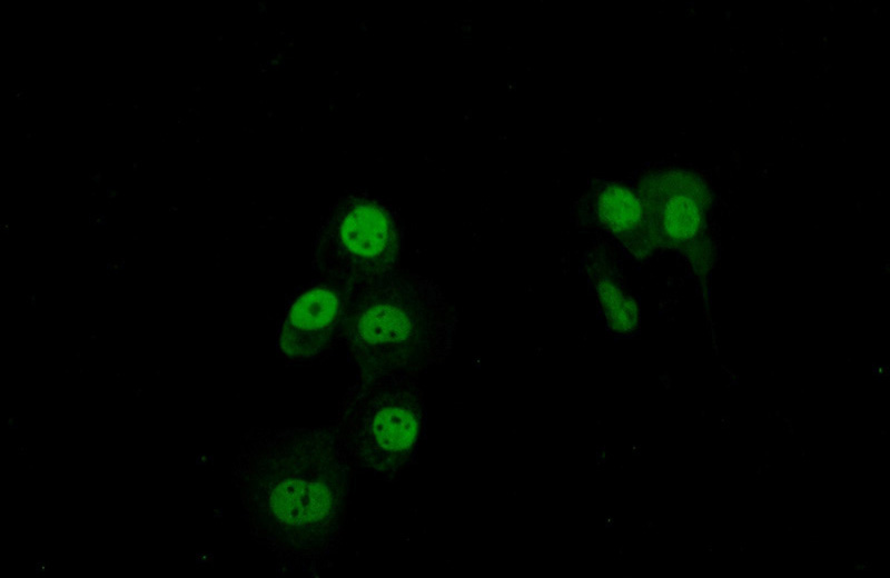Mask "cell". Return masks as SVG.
<instances>
[{
	"mask_svg": "<svg viewBox=\"0 0 890 578\" xmlns=\"http://www.w3.org/2000/svg\"><path fill=\"white\" fill-rule=\"evenodd\" d=\"M355 474L333 423L250 431L235 475L251 535L278 574L314 577L332 566Z\"/></svg>",
	"mask_w": 890,
	"mask_h": 578,
	"instance_id": "cell-1",
	"label": "cell"
},
{
	"mask_svg": "<svg viewBox=\"0 0 890 578\" xmlns=\"http://www.w3.org/2000/svg\"><path fill=\"white\" fill-rule=\"evenodd\" d=\"M455 326L441 288L400 269L349 297L344 343L359 378H417L448 353Z\"/></svg>",
	"mask_w": 890,
	"mask_h": 578,
	"instance_id": "cell-2",
	"label": "cell"
},
{
	"mask_svg": "<svg viewBox=\"0 0 890 578\" xmlns=\"http://www.w3.org/2000/svg\"><path fill=\"white\" fill-rule=\"evenodd\" d=\"M333 426L356 474L397 481L415 462L425 431L417 378L356 377Z\"/></svg>",
	"mask_w": 890,
	"mask_h": 578,
	"instance_id": "cell-3",
	"label": "cell"
},
{
	"mask_svg": "<svg viewBox=\"0 0 890 578\" xmlns=\"http://www.w3.org/2000/svg\"><path fill=\"white\" fill-rule=\"evenodd\" d=\"M403 229L397 213L364 191L337 200L317 229L312 268L349 297L399 271Z\"/></svg>",
	"mask_w": 890,
	"mask_h": 578,
	"instance_id": "cell-4",
	"label": "cell"
},
{
	"mask_svg": "<svg viewBox=\"0 0 890 578\" xmlns=\"http://www.w3.org/2000/svg\"><path fill=\"white\" fill-rule=\"evenodd\" d=\"M349 295L317 277L289 298L278 322L276 349L286 366H309L344 342Z\"/></svg>",
	"mask_w": 890,
	"mask_h": 578,
	"instance_id": "cell-5",
	"label": "cell"
},
{
	"mask_svg": "<svg viewBox=\"0 0 890 578\" xmlns=\"http://www.w3.org/2000/svg\"><path fill=\"white\" fill-rule=\"evenodd\" d=\"M597 211L603 225L622 239H631L641 228L642 206L621 186H607L597 200Z\"/></svg>",
	"mask_w": 890,
	"mask_h": 578,
	"instance_id": "cell-6",
	"label": "cell"
},
{
	"mask_svg": "<svg viewBox=\"0 0 890 578\" xmlns=\"http://www.w3.org/2000/svg\"><path fill=\"white\" fill-rule=\"evenodd\" d=\"M596 291L613 331L631 332L637 326V308L634 300L617 283L604 277L597 280Z\"/></svg>",
	"mask_w": 890,
	"mask_h": 578,
	"instance_id": "cell-7",
	"label": "cell"
}]
</instances>
